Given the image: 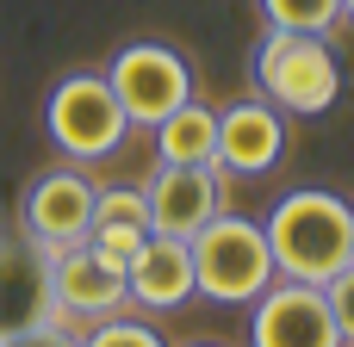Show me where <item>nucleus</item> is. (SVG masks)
I'll use <instances>...</instances> for the list:
<instances>
[{
  "label": "nucleus",
  "instance_id": "nucleus-11",
  "mask_svg": "<svg viewBox=\"0 0 354 347\" xmlns=\"http://www.w3.org/2000/svg\"><path fill=\"white\" fill-rule=\"evenodd\" d=\"M286 155V112H274L261 93L218 112V168L230 180H261Z\"/></svg>",
  "mask_w": 354,
  "mask_h": 347
},
{
  "label": "nucleus",
  "instance_id": "nucleus-4",
  "mask_svg": "<svg viewBox=\"0 0 354 347\" xmlns=\"http://www.w3.org/2000/svg\"><path fill=\"white\" fill-rule=\"evenodd\" d=\"M187 248H193V292L212 298V304L249 310V304L280 279L274 248H268V230H261L255 217H243V211L212 217Z\"/></svg>",
  "mask_w": 354,
  "mask_h": 347
},
{
  "label": "nucleus",
  "instance_id": "nucleus-1",
  "mask_svg": "<svg viewBox=\"0 0 354 347\" xmlns=\"http://www.w3.org/2000/svg\"><path fill=\"white\" fill-rule=\"evenodd\" d=\"M268 248H274V267L280 279H299V286H330L342 267H354V205L330 186H299L286 192L268 217Z\"/></svg>",
  "mask_w": 354,
  "mask_h": 347
},
{
  "label": "nucleus",
  "instance_id": "nucleus-10",
  "mask_svg": "<svg viewBox=\"0 0 354 347\" xmlns=\"http://www.w3.org/2000/svg\"><path fill=\"white\" fill-rule=\"evenodd\" d=\"M50 279H56V317L68 329H93V323H106L131 304L124 267L106 261L93 242H75V248L50 255Z\"/></svg>",
  "mask_w": 354,
  "mask_h": 347
},
{
  "label": "nucleus",
  "instance_id": "nucleus-6",
  "mask_svg": "<svg viewBox=\"0 0 354 347\" xmlns=\"http://www.w3.org/2000/svg\"><path fill=\"white\" fill-rule=\"evenodd\" d=\"M93 205H100V180H93L87 168L62 161V168H44V174L25 180L12 224H19L37 248L62 255V248L87 242V230H93Z\"/></svg>",
  "mask_w": 354,
  "mask_h": 347
},
{
  "label": "nucleus",
  "instance_id": "nucleus-13",
  "mask_svg": "<svg viewBox=\"0 0 354 347\" xmlns=\"http://www.w3.org/2000/svg\"><path fill=\"white\" fill-rule=\"evenodd\" d=\"M149 137H156V161L168 168H218V112L205 99H187Z\"/></svg>",
  "mask_w": 354,
  "mask_h": 347
},
{
  "label": "nucleus",
  "instance_id": "nucleus-8",
  "mask_svg": "<svg viewBox=\"0 0 354 347\" xmlns=\"http://www.w3.org/2000/svg\"><path fill=\"white\" fill-rule=\"evenodd\" d=\"M56 317V279H50V248H37L19 224H0V341L31 335Z\"/></svg>",
  "mask_w": 354,
  "mask_h": 347
},
{
  "label": "nucleus",
  "instance_id": "nucleus-3",
  "mask_svg": "<svg viewBox=\"0 0 354 347\" xmlns=\"http://www.w3.org/2000/svg\"><path fill=\"white\" fill-rule=\"evenodd\" d=\"M44 137H50V149L62 161L93 168V161L124 149L131 118H124V106H118V93H112V81L100 68H68L44 93Z\"/></svg>",
  "mask_w": 354,
  "mask_h": 347
},
{
  "label": "nucleus",
  "instance_id": "nucleus-7",
  "mask_svg": "<svg viewBox=\"0 0 354 347\" xmlns=\"http://www.w3.org/2000/svg\"><path fill=\"white\" fill-rule=\"evenodd\" d=\"M230 174L224 168H168L156 161V174L143 180V205H149V236H174L193 242L212 217L230 211Z\"/></svg>",
  "mask_w": 354,
  "mask_h": 347
},
{
  "label": "nucleus",
  "instance_id": "nucleus-20",
  "mask_svg": "<svg viewBox=\"0 0 354 347\" xmlns=\"http://www.w3.org/2000/svg\"><path fill=\"white\" fill-rule=\"evenodd\" d=\"M342 25H354V0H342Z\"/></svg>",
  "mask_w": 354,
  "mask_h": 347
},
{
  "label": "nucleus",
  "instance_id": "nucleus-16",
  "mask_svg": "<svg viewBox=\"0 0 354 347\" xmlns=\"http://www.w3.org/2000/svg\"><path fill=\"white\" fill-rule=\"evenodd\" d=\"M93 224H137V230H149V205H143V186H100Z\"/></svg>",
  "mask_w": 354,
  "mask_h": 347
},
{
  "label": "nucleus",
  "instance_id": "nucleus-18",
  "mask_svg": "<svg viewBox=\"0 0 354 347\" xmlns=\"http://www.w3.org/2000/svg\"><path fill=\"white\" fill-rule=\"evenodd\" d=\"M324 298H330V317H336V329H342V347H354V267H342V273L324 286Z\"/></svg>",
  "mask_w": 354,
  "mask_h": 347
},
{
  "label": "nucleus",
  "instance_id": "nucleus-9",
  "mask_svg": "<svg viewBox=\"0 0 354 347\" xmlns=\"http://www.w3.org/2000/svg\"><path fill=\"white\" fill-rule=\"evenodd\" d=\"M249 347H342V329L330 317L324 286L274 279L249 304Z\"/></svg>",
  "mask_w": 354,
  "mask_h": 347
},
{
  "label": "nucleus",
  "instance_id": "nucleus-19",
  "mask_svg": "<svg viewBox=\"0 0 354 347\" xmlns=\"http://www.w3.org/2000/svg\"><path fill=\"white\" fill-rule=\"evenodd\" d=\"M0 347H81V329H68V323H44V329H31V335H6Z\"/></svg>",
  "mask_w": 354,
  "mask_h": 347
},
{
  "label": "nucleus",
  "instance_id": "nucleus-2",
  "mask_svg": "<svg viewBox=\"0 0 354 347\" xmlns=\"http://www.w3.org/2000/svg\"><path fill=\"white\" fill-rule=\"evenodd\" d=\"M255 93L286 118H324L342 99V56L330 37L311 31H261L249 50Z\"/></svg>",
  "mask_w": 354,
  "mask_h": 347
},
{
  "label": "nucleus",
  "instance_id": "nucleus-15",
  "mask_svg": "<svg viewBox=\"0 0 354 347\" xmlns=\"http://www.w3.org/2000/svg\"><path fill=\"white\" fill-rule=\"evenodd\" d=\"M81 347H168L162 341V329L156 323H143V317H106V323H93L87 335H81Z\"/></svg>",
  "mask_w": 354,
  "mask_h": 347
},
{
  "label": "nucleus",
  "instance_id": "nucleus-21",
  "mask_svg": "<svg viewBox=\"0 0 354 347\" xmlns=\"http://www.w3.org/2000/svg\"><path fill=\"white\" fill-rule=\"evenodd\" d=\"M187 347H224V341H187Z\"/></svg>",
  "mask_w": 354,
  "mask_h": 347
},
{
  "label": "nucleus",
  "instance_id": "nucleus-17",
  "mask_svg": "<svg viewBox=\"0 0 354 347\" xmlns=\"http://www.w3.org/2000/svg\"><path fill=\"white\" fill-rule=\"evenodd\" d=\"M87 242L106 255V261H118V267H131V255L149 242V230H137V224H93L87 230Z\"/></svg>",
  "mask_w": 354,
  "mask_h": 347
},
{
  "label": "nucleus",
  "instance_id": "nucleus-12",
  "mask_svg": "<svg viewBox=\"0 0 354 347\" xmlns=\"http://www.w3.org/2000/svg\"><path fill=\"white\" fill-rule=\"evenodd\" d=\"M124 286H131V304H143V310H180L187 298H199L193 292V248L174 236H149L131 255Z\"/></svg>",
  "mask_w": 354,
  "mask_h": 347
},
{
  "label": "nucleus",
  "instance_id": "nucleus-5",
  "mask_svg": "<svg viewBox=\"0 0 354 347\" xmlns=\"http://www.w3.org/2000/svg\"><path fill=\"white\" fill-rule=\"evenodd\" d=\"M100 75L112 81V93H118L131 130H156L168 112H180L187 99H199L193 62H187L174 43H162V37H131V43H118Z\"/></svg>",
  "mask_w": 354,
  "mask_h": 347
},
{
  "label": "nucleus",
  "instance_id": "nucleus-14",
  "mask_svg": "<svg viewBox=\"0 0 354 347\" xmlns=\"http://www.w3.org/2000/svg\"><path fill=\"white\" fill-rule=\"evenodd\" d=\"M268 31H311V37H330L342 25V0H255Z\"/></svg>",
  "mask_w": 354,
  "mask_h": 347
}]
</instances>
